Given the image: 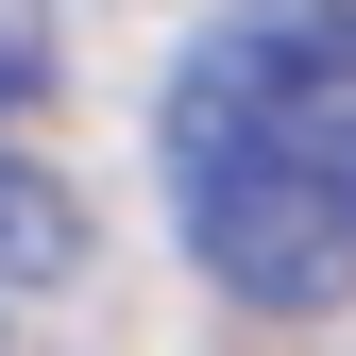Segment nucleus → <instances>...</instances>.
Masks as SVG:
<instances>
[{
    "label": "nucleus",
    "mask_w": 356,
    "mask_h": 356,
    "mask_svg": "<svg viewBox=\"0 0 356 356\" xmlns=\"http://www.w3.org/2000/svg\"><path fill=\"white\" fill-rule=\"evenodd\" d=\"M34 102H51V34H34V17H0V136H17Z\"/></svg>",
    "instance_id": "obj_3"
},
{
    "label": "nucleus",
    "mask_w": 356,
    "mask_h": 356,
    "mask_svg": "<svg viewBox=\"0 0 356 356\" xmlns=\"http://www.w3.org/2000/svg\"><path fill=\"white\" fill-rule=\"evenodd\" d=\"M68 272H85V204L0 136V289H68Z\"/></svg>",
    "instance_id": "obj_2"
},
{
    "label": "nucleus",
    "mask_w": 356,
    "mask_h": 356,
    "mask_svg": "<svg viewBox=\"0 0 356 356\" xmlns=\"http://www.w3.org/2000/svg\"><path fill=\"white\" fill-rule=\"evenodd\" d=\"M153 170H170V238L220 305L305 323L356 272V17L323 0H238L187 34L153 102Z\"/></svg>",
    "instance_id": "obj_1"
}]
</instances>
